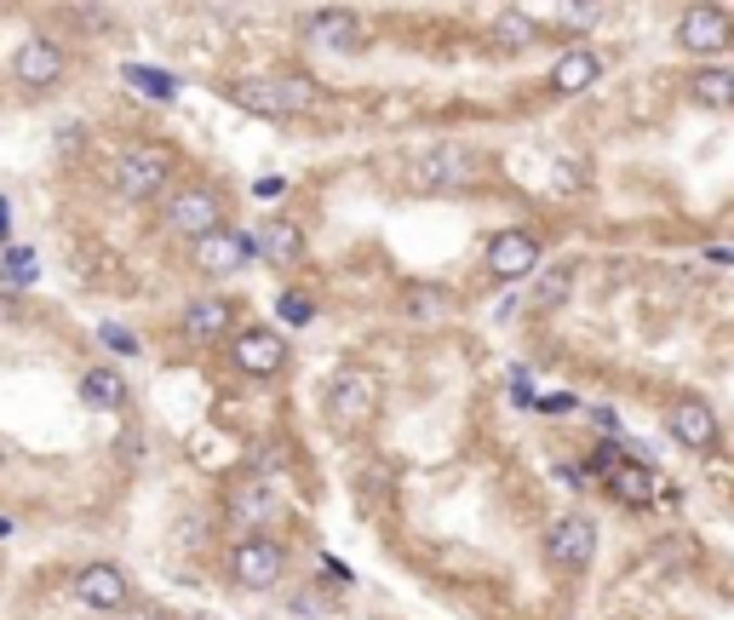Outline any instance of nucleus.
<instances>
[{
  "label": "nucleus",
  "instance_id": "15",
  "mask_svg": "<svg viewBox=\"0 0 734 620\" xmlns=\"http://www.w3.org/2000/svg\"><path fill=\"white\" fill-rule=\"evenodd\" d=\"M603 489L615 494L620 506H655L660 477H655V466H643V459H615V466L603 471Z\"/></svg>",
  "mask_w": 734,
  "mask_h": 620
},
{
  "label": "nucleus",
  "instance_id": "18",
  "mask_svg": "<svg viewBox=\"0 0 734 620\" xmlns=\"http://www.w3.org/2000/svg\"><path fill=\"white\" fill-rule=\"evenodd\" d=\"M253 253H264L270 265H299L304 258V230L293 218H264L258 236H253Z\"/></svg>",
  "mask_w": 734,
  "mask_h": 620
},
{
  "label": "nucleus",
  "instance_id": "23",
  "mask_svg": "<svg viewBox=\"0 0 734 620\" xmlns=\"http://www.w3.org/2000/svg\"><path fill=\"white\" fill-rule=\"evenodd\" d=\"M499 41H505V47H534V41H540V29L528 24L522 12H499Z\"/></svg>",
  "mask_w": 734,
  "mask_h": 620
},
{
  "label": "nucleus",
  "instance_id": "16",
  "mask_svg": "<svg viewBox=\"0 0 734 620\" xmlns=\"http://www.w3.org/2000/svg\"><path fill=\"white\" fill-rule=\"evenodd\" d=\"M304 29H311V41L328 47V52H362V47H367L362 17H356V12H339V7L311 12V17H304Z\"/></svg>",
  "mask_w": 734,
  "mask_h": 620
},
{
  "label": "nucleus",
  "instance_id": "31",
  "mask_svg": "<svg viewBox=\"0 0 734 620\" xmlns=\"http://www.w3.org/2000/svg\"><path fill=\"white\" fill-rule=\"evenodd\" d=\"M127 620H173L161 604H127Z\"/></svg>",
  "mask_w": 734,
  "mask_h": 620
},
{
  "label": "nucleus",
  "instance_id": "4",
  "mask_svg": "<svg viewBox=\"0 0 734 620\" xmlns=\"http://www.w3.org/2000/svg\"><path fill=\"white\" fill-rule=\"evenodd\" d=\"M288 574V546H281L276 534H241L230 546V580L248 592H264L276 586V580Z\"/></svg>",
  "mask_w": 734,
  "mask_h": 620
},
{
  "label": "nucleus",
  "instance_id": "7",
  "mask_svg": "<svg viewBox=\"0 0 734 620\" xmlns=\"http://www.w3.org/2000/svg\"><path fill=\"white\" fill-rule=\"evenodd\" d=\"M471 173H477L471 155L454 150V144H442V150H425V155L407 162V185L425 190V195H442V190H465V185H471Z\"/></svg>",
  "mask_w": 734,
  "mask_h": 620
},
{
  "label": "nucleus",
  "instance_id": "17",
  "mask_svg": "<svg viewBox=\"0 0 734 620\" xmlns=\"http://www.w3.org/2000/svg\"><path fill=\"white\" fill-rule=\"evenodd\" d=\"M597 75H603V58L591 52V47H568L557 64H550V87H557L562 98H574L585 87H597Z\"/></svg>",
  "mask_w": 734,
  "mask_h": 620
},
{
  "label": "nucleus",
  "instance_id": "1",
  "mask_svg": "<svg viewBox=\"0 0 734 620\" xmlns=\"http://www.w3.org/2000/svg\"><path fill=\"white\" fill-rule=\"evenodd\" d=\"M224 98L253 115H270V122H288V115H304L321 104V92L304 81V75H270V81H258V75H241V81L224 87Z\"/></svg>",
  "mask_w": 734,
  "mask_h": 620
},
{
  "label": "nucleus",
  "instance_id": "8",
  "mask_svg": "<svg viewBox=\"0 0 734 620\" xmlns=\"http://www.w3.org/2000/svg\"><path fill=\"white\" fill-rule=\"evenodd\" d=\"M64 69H69V58L58 41H47V35H29L24 47L12 52V75H17V87H29V92H47L64 81Z\"/></svg>",
  "mask_w": 734,
  "mask_h": 620
},
{
  "label": "nucleus",
  "instance_id": "22",
  "mask_svg": "<svg viewBox=\"0 0 734 620\" xmlns=\"http://www.w3.org/2000/svg\"><path fill=\"white\" fill-rule=\"evenodd\" d=\"M688 98L706 110H734V69H695L688 75Z\"/></svg>",
  "mask_w": 734,
  "mask_h": 620
},
{
  "label": "nucleus",
  "instance_id": "21",
  "mask_svg": "<svg viewBox=\"0 0 734 620\" xmlns=\"http://www.w3.org/2000/svg\"><path fill=\"white\" fill-rule=\"evenodd\" d=\"M276 511H281V499L264 489V483H241V489L230 494V517H236L248 534H264V523H270Z\"/></svg>",
  "mask_w": 734,
  "mask_h": 620
},
{
  "label": "nucleus",
  "instance_id": "2",
  "mask_svg": "<svg viewBox=\"0 0 734 620\" xmlns=\"http://www.w3.org/2000/svg\"><path fill=\"white\" fill-rule=\"evenodd\" d=\"M110 185L127 202H150V195H161L173 185V150L167 144H127L110 162Z\"/></svg>",
  "mask_w": 734,
  "mask_h": 620
},
{
  "label": "nucleus",
  "instance_id": "14",
  "mask_svg": "<svg viewBox=\"0 0 734 620\" xmlns=\"http://www.w3.org/2000/svg\"><path fill=\"white\" fill-rule=\"evenodd\" d=\"M666 426H671V436H678L683 448H695V454L718 448V414H711L700 396H683V403L666 414Z\"/></svg>",
  "mask_w": 734,
  "mask_h": 620
},
{
  "label": "nucleus",
  "instance_id": "12",
  "mask_svg": "<svg viewBox=\"0 0 734 620\" xmlns=\"http://www.w3.org/2000/svg\"><path fill=\"white\" fill-rule=\"evenodd\" d=\"M253 258V242L241 230H213V236H201V242H190V265L201 270V276H236L241 265Z\"/></svg>",
  "mask_w": 734,
  "mask_h": 620
},
{
  "label": "nucleus",
  "instance_id": "26",
  "mask_svg": "<svg viewBox=\"0 0 734 620\" xmlns=\"http://www.w3.org/2000/svg\"><path fill=\"white\" fill-rule=\"evenodd\" d=\"M293 615H304V620H328V615H333V597H316V586H304V592L293 597Z\"/></svg>",
  "mask_w": 734,
  "mask_h": 620
},
{
  "label": "nucleus",
  "instance_id": "28",
  "mask_svg": "<svg viewBox=\"0 0 734 620\" xmlns=\"http://www.w3.org/2000/svg\"><path fill=\"white\" fill-rule=\"evenodd\" d=\"M562 299H568V270H557V276H545V282H540V293H534V305H562Z\"/></svg>",
  "mask_w": 734,
  "mask_h": 620
},
{
  "label": "nucleus",
  "instance_id": "3",
  "mask_svg": "<svg viewBox=\"0 0 734 620\" xmlns=\"http://www.w3.org/2000/svg\"><path fill=\"white\" fill-rule=\"evenodd\" d=\"M161 225L173 236L201 242V236L224 230V195L213 185H178V190H167V202H161Z\"/></svg>",
  "mask_w": 734,
  "mask_h": 620
},
{
  "label": "nucleus",
  "instance_id": "27",
  "mask_svg": "<svg viewBox=\"0 0 734 620\" xmlns=\"http://www.w3.org/2000/svg\"><path fill=\"white\" fill-rule=\"evenodd\" d=\"M127 81H138V87H144L150 98H173V81H167V75H155V69H127Z\"/></svg>",
  "mask_w": 734,
  "mask_h": 620
},
{
  "label": "nucleus",
  "instance_id": "29",
  "mask_svg": "<svg viewBox=\"0 0 734 620\" xmlns=\"http://www.w3.org/2000/svg\"><path fill=\"white\" fill-rule=\"evenodd\" d=\"M0 276H7V282H35V258L29 253H7V270Z\"/></svg>",
  "mask_w": 734,
  "mask_h": 620
},
{
  "label": "nucleus",
  "instance_id": "9",
  "mask_svg": "<svg viewBox=\"0 0 734 620\" xmlns=\"http://www.w3.org/2000/svg\"><path fill=\"white\" fill-rule=\"evenodd\" d=\"M230 363L241 374H253V379H270L288 368V339H281L276 328H241L230 339Z\"/></svg>",
  "mask_w": 734,
  "mask_h": 620
},
{
  "label": "nucleus",
  "instance_id": "32",
  "mask_svg": "<svg viewBox=\"0 0 734 620\" xmlns=\"http://www.w3.org/2000/svg\"><path fill=\"white\" fill-rule=\"evenodd\" d=\"M568 408H574V396H545L540 403V414H568Z\"/></svg>",
  "mask_w": 734,
  "mask_h": 620
},
{
  "label": "nucleus",
  "instance_id": "6",
  "mask_svg": "<svg viewBox=\"0 0 734 620\" xmlns=\"http://www.w3.org/2000/svg\"><path fill=\"white\" fill-rule=\"evenodd\" d=\"M591 557H597V523H591V517L568 511V517H557V523L545 529V564H550V569L580 574Z\"/></svg>",
  "mask_w": 734,
  "mask_h": 620
},
{
  "label": "nucleus",
  "instance_id": "5",
  "mask_svg": "<svg viewBox=\"0 0 734 620\" xmlns=\"http://www.w3.org/2000/svg\"><path fill=\"white\" fill-rule=\"evenodd\" d=\"M328 414H333V426H367L379 408V374H367V368H339L328 379Z\"/></svg>",
  "mask_w": 734,
  "mask_h": 620
},
{
  "label": "nucleus",
  "instance_id": "19",
  "mask_svg": "<svg viewBox=\"0 0 734 620\" xmlns=\"http://www.w3.org/2000/svg\"><path fill=\"white\" fill-rule=\"evenodd\" d=\"M236 322V305L230 299H195L190 311H184V339H195V345H213V339H224Z\"/></svg>",
  "mask_w": 734,
  "mask_h": 620
},
{
  "label": "nucleus",
  "instance_id": "20",
  "mask_svg": "<svg viewBox=\"0 0 734 620\" xmlns=\"http://www.w3.org/2000/svg\"><path fill=\"white\" fill-rule=\"evenodd\" d=\"M80 403L98 408V414H115V408H127V379H121L110 363H98L80 374Z\"/></svg>",
  "mask_w": 734,
  "mask_h": 620
},
{
  "label": "nucleus",
  "instance_id": "30",
  "mask_svg": "<svg viewBox=\"0 0 734 620\" xmlns=\"http://www.w3.org/2000/svg\"><path fill=\"white\" fill-rule=\"evenodd\" d=\"M557 17H562V24H580V29H585V24H603L608 12H603V7H562Z\"/></svg>",
  "mask_w": 734,
  "mask_h": 620
},
{
  "label": "nucleus",
  "instance_id": "11",
  "mask_svg": "<svg viewBox=\"0 0 734 620\" xmlns=\"http://www.w3.org/2000/svg\"><path fill=\"white\" fill-rule=\"evenodd\" d=\"M678 47H683V52H700V58L734 47V17H729L723 7H688V12L678 17Z\"/></svg>",
  "mask_w": 734,
  "mask_h": 620
},
{
  "label": "nucleus",
  "instance_id": "10",
  "mask_svg": "<svg viewBox=\"0 0 734 620\" xmlns=\"http://www.w3.org/2000/svg\"><path fill=\"white\" fill-rule=\"evenodd\" d=\"M75 604H87L98 615H115V609H127L132 604V580L121 574L115 564H87V569H75Z\"/></svg>",
  "mask_w": 734,
  "mask_h": 620
},
{
  "label": "nucleus",
  "instance_id": "25",
  "mask_svg": "<svg viewBox=\"0 0 734 620\" xmlns=\"http://www.w3.org/2000/svg\"><path fill=\"white\" fill-rule=\"evenodd\" d=\"M402 305H407V316L431 322V316L442 311V293H436V288H407V293H402Z\"/></svg>",
  "mask_w": 734,
  "mask_h": 620
},
{
  "label": "nucleus",
  "instance_id": "24",
  "mask_svg": "<svg viewBox=\"0 0 734 620\" xmlns=\"http://www.w3.org/2000/svg\"><path fill=\"white\" fill-rule=\"evenodd\" d=\"M276 311H281V322H293V328H304L316 316V305H311V293H299V288H288L276 299Z\"/></svg>",
  "mask_w": 734,
  "mask_h": 620
},
{
  "label": "nucleus",
  "instance_id": "13",
  "mask_svg": "<svg viewBox=\"0 0 734 620\" xmlns=\"http://www.w3.org/2000/svg\"><path fill=\"white\" fill-rule=\"evenodd\" d=\"M540 270V242L528 230H499L488 242V276L494 282H522V276Z\"/></svg>",
  "mask_w": 734,
  "mask_h": 620
}]
</instances>
